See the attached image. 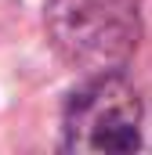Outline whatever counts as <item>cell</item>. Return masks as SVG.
I'll return each mask as SVG.
<instances>
[{"label": "cell", "mask_w": 152, "mask_h": 155, "mask_svg": "<svg viewBox=\"0 0 152 155\" xmlns=\"http://www.w3.org/2000/svg\"><path fill=\"white\" fill-rule=\"evenodd\" d=\"M138 4L141 0H51L47 33L69 65L91 76L119 72L138 47Z\"/></svg>", "instance_id": "1"}, {"label": "cell", "mask_w": 152, "mask_h": 155, "mask_svg": "<svg viewBox=\"0 0 152 155\" xmlns=\"http://www.w3.org/2000/svg\"><path fill=\"white\" fill-rule=\"evenodd\" d=\"M141 101L119 72L91 76L65 105V152H134L141 141Z\"/></svg>", "instance_id": "2"}]
</instances>
